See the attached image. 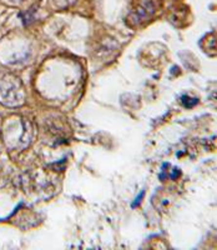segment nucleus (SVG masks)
Returning <instances> with one entry per match:
<instances>
[{
	"mask_svg": "<svg viewBox=\"0 0 217 250\" xmlns=\"http://www.w3.org/2000/svg\"><path fill=\"white\" fill-rule=\"evenodd\" d=\"M0 103L5 106H19L24 103V90L19 79L13 75L0 77Z\"/></svg>",
	"mask_w": 217,
	"mask_h": 250,
	"instance_id": "f257e3e1",
	"label": "nucleus"
},
{
	"mask_svg": "<svg viewBox=\"0 0 217 250\" xmlns=\"http://www.w3.org/2000/svg\"><path fill=\"white\" fill-rule=\"evenodd\" d=\"M156 10V4L154 0H138L134 12L131 13V19L135 23L140 24L146 21L153 17Z\"/></svg>",
	"mask_w": 217,
	"mask_h": 250,
	"instance_id": "f03ea898",
	"label": "nucleus"
},
{
	"mask_svg": "<svg viewBox=\"0 0 217 250\" xmlns=\"http://www.w3.org/2000/svg\"><path fill=\"white\" fill-rule=\"evenodd\" d=\"M181 103H182L186 108H192V106H195L197 104L198 100L196 99V98H190L187 97V95H183V97L181 98Z\"/></svg>",
	"mask_w": 217,
	"mask_h": 250,
	"instance_id": "7ed1b4c3",
	"label": "nucleus"
},
{
	"mask_svg": "<svg viewBox=\"0 0 217 250\" xmlns=\"http://www.w3.org/2000/svg\"><path fill=\"white\" fill-rule=\"evenodd\" d=\"M20 17L23 18V21L25 24L30 23L31 20L34 19V9H29L28 12L21 13V14H20Z\"/></svg>",
	"mask_w": 217,
	"mask_h": 250,
	"instance_id": "20e7f679",
	"label": "nucleus"
},
{
	"mask_svg": "<svg viewBox=\"0 0 217 250\" xmlns=\"http://www.w3.org/2000/svg\"><path fill=\"white\" fill-rule=\"evenodd\" d=\"M53 1L57 4V6H59V8H66V6L71 5L75 0H53Z\"/></svg>",
	"mask_w": 217,
	"mask_h": 250,
	"instance_id": "39448f33",
	"label": "nucleus"
},
{
	"mask_svg": "<svg viewBox=\"0 0 217 250\" xmlns=\"http://www.w3.org/2000/svg\"><path fill=\"white\" fill-rule=\"evenodd\" d=\"M142 196H144V191H142V193H141V195H138V198H136V202H135V203H133V207H134V208H135L136 205H138V203L141 202V199H142Z\"/></svg>",
	"mask_w": 217,
	"mask_h": 250,
	"instance_id": "423d86ee",
	"label": "nucleus"
},
{
	"mask_svg": "<svg viewBox=\"0 0 217 250\" xmlns=\"http://www.w3.org/2000/svg\"><path fill=\"white\" fill-rule=\"evenodd\" d=\"M15 1H18V0H15Z\"/></svg>",
	"mask_w": 217,
	"mask_h": 250,
	"instance_id": "0eeeda50",
	"label": "nucleus"
}]
</instances>
